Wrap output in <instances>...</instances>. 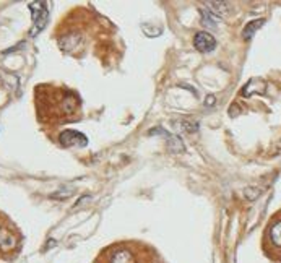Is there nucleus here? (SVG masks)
<instances>
[{
    "instance_id": "nucleus-1",
    "label": "nucleus",
    "mask_w": 281,
    "mask_h": 263,
    "mask_svg": "<svg viewBox=\"0 0 281 263\" xmlns=\"http://www.w3.org/2000/svg\"><path fill=\"white\" fill-rule=\"evenodd\" d=\"M36 107L41 122L68 120L78 111V98L59 88L41 85L36 90Z\"/></svg>"
},
{
    "instance_id": "nucleus-2",
    "label": "nucleus",
    "mask_w": 281,
    "mask_h": 263,
    "mask_svg": "<svg viewBox=\"0 0 281 263\" xmlns=\"http://www.w3.org/2000/svg\"><path fill=\"white\" fill-rule=\"evenodd\" d=\"M142 247L132 244H117L101 253L103 263H142Z\"/></svg>"
},
{
    "instance_id": "nucleus-3",
    "label": "nucleus",
    "mask_w": 281,
    "mask_h": 263,
    "mask_svg": "<svg viewBox=\"0 0 281 263\" xmlns=\"http://www.w3.org/2000/svg\"><path fill=\"white\" fill-rule=\"evenodd\" d=\"M265 248L270 257H281V213L273 218L265 232Z\"/></svg>"
},
{
    "instance_id": "nucleus-4",
    "label": "nucleus",
    "mask_w": 281,
    "mask_h": 263,
    "mask_svg": "<svg viewBox=\"0 0 281 263\" xmlns=\"http://www.w3.org/2000/svg\"><path fill=\"white\" fill-rule=\"evenodd\" d=\"M193 44H195L197 50H200V52H210V50H213L216 47V41L215 38L210 34V33H197L195 39H193Z\"/></svg>"
},
{
    "instance_id": "nucleus-5",
    "label": "nucleus",
    "mask_w": 281,
    "mask_h": 263,
    "mask_svg": "<svg viewBox=\"0 0 281 263\" xmlns=\"http://www.w3.org/2000/svg\"><path fill=\"white\" fill-rule=\"evenodd\" d=\"M15 245H17V237L13 236V232L5 231V229L0 231V248H2L4 252L12 250Z\"/></svg>"
},
{
    "instance_id": "nucleus-6",
    "label": "nucleus",
    "mask_w": 281,
    "mask_h": 263,
    "mask_svg": "<svg viewBox=\"0 0 281 263\" xmlns=\"http://www.w3.org/2000/svg\"><path fill=\"white\" fill-rule=\"evenodd\" d=\"M263 23H265V20H254V21H250V23L244 28V31H242V36H244V39H250L252 36L255 34V31L260 26H263Z\"/></svg>"
}]
</instances>
